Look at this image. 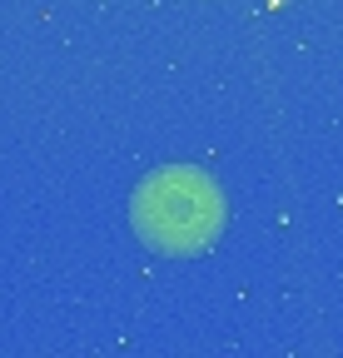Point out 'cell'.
Segmentation results:
<instances>
[{
  "label": "cell",
  "instance_id": "cell-1",
  "mask_svg": "<svg viewBox=\"0 0 343 358\" xmlns=\"http://www.w3.org/2000/svg\"><path fill=\"white\" fill-rule=\"evenodd\" d=\"M130 214H135V229L149 249L189 259V254L214 244V234L224 224V199H219V185L204 169L175 164V169L149 174L135 189Z\"/></svg>",
  "mask_w": 343,
  "mask_h": 358
}]
</instances>
